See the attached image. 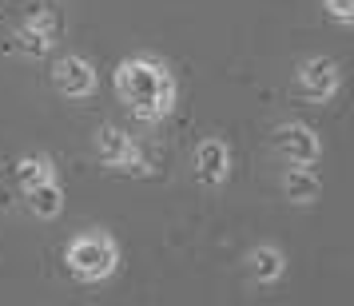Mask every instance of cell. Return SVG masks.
<instances>
[{"instance_id":"6da1fadb","label":"cell","mask_w":354,"mask_h":306,"mask_svg":"<svg viewBox=\"0 0 354 306\" xmlns=\"http://www.w3.org/2000/svg\"><path fill=\"white\" fill-rule=\"evenodd\" d=\"M115 96L131 108V115L156 124L176 108V80L163 64L147 60V56H131V60H120V68H115Z\"/></svg>"},{"instance_id":"7a4b0ae2","label":"cell","mask_w":354,"mask_h":306,"mask_svg":"<svg viewBox=\"0 0 354 306\" xmlns=\"http://www.w3.org/2000/svg\"><path fill=\"white\" fill-rule=\"evenodd\" d=\"M68 271L76 274L80 283H100V278H108L115 271V262H120V247H115L108 235H100V231H88V235H76V239L68 242Z\"/></svg>"},{"instance_id":"3957f363","label":"cell","mask_w":354,"mask_h":306,"mask_svg":"<svg viewBox=\"0 0 354 306\" xmlns=\"http://www.w3.org/2000/svg\"><path fill=\"white\" fill-rule=\"evenodd\" d=\"M96 155L112 171H136V175H147V163L140 160V147L131 144V135H124L120 128H100L96 131Z\"/></svg>"},{"instance_id":"277c9868","label":"cell","mask_w":354,"mask_h":306,"mask_svg":"<svg viewBox=\"0 0 354 306\" xmlns=\"http://www.w3.org/2000/svg\"><path fill=\"white\" fill-rule=\"evenodd\" d=\"M52 88L68 99H84L96 92V72L84 56H60L52 64Z\"/></svg>"},{"instance_id":"5b68a950","label":"cell","mask_w":354,"mask_h":306,"mask_svg":"<svg viewBox=\"0 0 354 306\" xmlns=\"http://www.w3.org/2000/svg\"><path fill=\"white\" fill-rule=\"evenodd\" d=\"M274 147H279V155L290 160L295 167H310L322 151L319 135L306 128V124H283V128L274 131Z\"/></svg>"},{"instance_id":"8992f818","label":"cell","mask_w":354,"mask_h":306,"mask_svg":"<svg viewBox=\"0 0 354 306\" xmlns=\"http://www.w3.org/2000/svg\"><path fill=\"white\" fill-rule=\"evenodd\" d=\"M299 92L306 99H330L338 92V64L326 56H315L299 68Z\"/></svg>"},{"instance_id":"52a82bcc","label":"cell","mask_w":354,"mask_h":306,"mask_svg":"<svg viewBox=\"0 0 354 306\" xmlns=\"http://www.w3.org/2000/svg\"><path fill=\"white\" fill-rule=\"evenodd\" d=\"M195 175L207 187L227 183V175H231V151H227L223 140H203L195 147Z\"/></svg>"},{"instance_id":"ba28073f","label":"cell","mask_w":354,"mask_h":306,"mask_svg":"<svg viewBox=\"0 0 354 306\" xmlns=\"http://www.w3.org/2000/svg\"><path fill=\"white\" fill-rule=\"evenodd\" d=\"M17 48L28 56V60H40V56H48L52 48V17L48 12H36L24 28L17 32Z\"/></svg>"},{"instance_id":"9c48e42d","label":"cell","mask_w":354,"mask_h":306,"mask_svg":"<svg viewBox=\"0 0 354 306\" xmlns=\"http://www.w3.org/2000/svg\"><path fill=\"white\" fill-rule=\"evenodd\" d=\"M283 271H287V262H283L279 247H255L247 255V274L255 283H274V278H283Z\"/></svg>"},{"instance_id":"30bf717a","label":"cell","mask_w":354,"mask_h":306,"mask_svg":"<svg viewBox=\"0 0 354 306\" xmlns=\"http://www.w3.org/2000/svg\"><path fill=\"white\" fill-rule=\"evenodd\" d=\"M28 207H32L36 219H56L60 211H64V191H60V183L48 179V183H40L28 191Z\"/></svg>"},{"instance_id":"8fae6325","label":"cell","mask_w":354,"mask_h":306,"mask_svg":"<svg viewBox=\"0 0 354 306\" xmlns=\"http://www.w3.org/2000/svg\"><path fill=\"white\" fill-rule=\"evenodd\" d=\"M283 191H287L290 203H310L319 195V175L310 167H290L287 175H283Z\"/></svg>"},{"instance_id":"7c38bea8","label":"cell","mask_w":354,"mask_h":306,"mask_svg":"<svg viewBox=\"0 0 354 306\" xmlns=\"http://www.w3.org/2000/svg\"><path fill=\"white\" fill-rule=\"evenodd\" d=\"M48 179H52L48 155H20V160H17V183L24 187V191H32V187L48 183Z\"/></svg>"},{"instance_id":"4fadbf2b","label":"cell","mask_w":354,"mask_h":306,"mask_svg":"<svg viewBox=\"0 0 354 306\" xmlns=\"http://www.w3.org/2000/svg\"><path fill=\"white\" fill-rule=\"evenodd\" d=\"M326 8H330V17L342 20V24L354 20V0H326Z\"/></svg>"}]
</instances>
